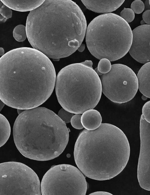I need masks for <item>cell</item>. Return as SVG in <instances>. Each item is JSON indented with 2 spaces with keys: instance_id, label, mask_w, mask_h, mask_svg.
Listing matches in <instances>:
<instances>
[{
  "instance_id": "6da1fadb",
  "label": "cell",
  "mask_w": 150,
  "mask_h": 195,
  "mask_svg": "<svg viewBox=\"0 0 150 195\" xmlns=\"http://www.w3.org/2000/svg\"><path fill=\"white\" fill-rule=\"evenodd\" d=\"M56 77L53 64L41 52L27 47L13 49L0 58V99L17 109L38 107L51 95Z\"/></svg>"
},
{
  "instance_id": "7a4b0ae2",
  "label": "cell",
  "mask_w": 150,
  "mask_h": 195,
  "mask_svg": "<svg viewBox=\"0 0 150 195\" xmlns=\"http://www.w3.org/2000/svg\"><path fill=\"white\" fill-rule=\"evenodd\" d=\"M25 27L33 49L48 58L58 59L77 50L85 36L87 23L82 11L74 1L48 0L30 11Z\"/></svg>"
},
{
  "instance_id": "3957f363",
  "label": "cell",
  "mask_w": 150,
  "mask_h": 195,
  "mask_svg": "<svg viewBox=\"0 0 150 195\" xmlns=\"http://www.w3.org/2000/svg\"><path fill=\"white\" fill-rule=\"evenodd\" d=\"M130 147L124 132L112 124L101 123L93 130L84 129L74 148L76 165L85 176L99 181L110 179L120 174L129 159Z\"/></svg>"
},
{
  "instance_id": "277c9868",
  "label": "cell",
  "mask_w": 150,
  "mask_h": 195,
  "mask_svg": "<svg viewBox=\"0 0 150 195\" xmlns=\"http://www.w3.org/2000/svg\"><path fill=\"white\" fill-rule=\"evenodd\" d=\"M13 136L17 149L24 156L44 161L62 153L68 143L69 131L54 112L37 107L19 114L14 124Z\"/></svg>"
},
{
  "instance_id": "5b68a950",
  "label": "cell",
  "mask_w": 150,
  "mask_h": 195,
  "mask_svg": "<svg viewBox=\"0 0 150 195\" xmlns=\"http://www.w3.org/2000/svg\"><path fill=\"white\" fill-rule=\"evenodd\" d=\"M55 91L60 105L66 110L83 114L97 105L102 94L98 74L84 61L62 69L56 77Z\"/></svg>"
},
{
  "instance_id": "8992f818",
  "label": "cell",
  "mask_w": 150,
  "mask_h": 195,
  "mask_svg": "<svg viewBox=\"0 0 150 195\" xmlns=\"http://www.w3.org/2000/svg\"><path fill=\"white\" fill-rule=\"evenodd\" d=\"M86 45L96 58L110 61L118 60L128 52L132 39L128 23L119 16L108 13L100 15L88 25L86 33Z\"/></svg>"
},
{
  "instance_id": "52a82bcc",
  "label": "cell",
  "mask_w": 150,
  "mask_h": 195,
  "mask_svg": "<svg viewBox=\"0 0 150 195\" xmlns=\"http://www.w3.org/2000/svg\"><path fill=\"white\" fill-rule=\"evenodd\" d=\"M41 194L39 178L30 167L17 162L0 163V195Z\"/></svg>"
},
{
  "instance_id": "ba28073f",
  "label": "cell",
  "mask_w": 150,
  "mask_h": 195,
  "mask_svg": "<svg viewBox=\"0 0 150 195\" xmlns=\"http://www.w3.org/2000/svg\"><path fill=\"white\" fill-rule=\"evenodd\" d=\"M41 194H86L87 184L82 173L70 165L54 166L45 174L40 185Z\"/></svg>"
},
{
  "instance_id": "9c48e42d",
  "label": "cell",
  "mask_w": 150,
  "mask_h": 195,
  "mask_svg": "<svg viewBox=\"0 0 150 195\" xmlns=\"http://www.w3.org/2000/svg\"><path fill=\"white\" fill-rule=\"evenodd\" d=\"M102 91L112 102L123 103L132 100L138 90L137 76L128 66L122 64L112 65L110 71L101 75Z\"/></svg>"
},
{
  "instance_id": "30bf717a",
  "label": "cell",
  "mask_w": 150,
  "mask_h": 195,
  "mask_svg": "<svg viewBox=\"0 0 150 195\" xmlns=\"http://www.w3.org/2000/svg\"><path fill=\"white\" fill-rule=\"evenodd\" d=\"M140 148L137 169L140 187L150 191V123L142 114L140 122Z\"/></svg>"
},
{
  "instance_id": "8fae6325",
  "label": "cell",
  "mask_w": 150,
  "mask_h": 195,
  "mask_svg": "<svg viewBox=\"0 0 150 195\" xmlns=\"http://www.w3.org/2000/svg\"><path fill=\"white\" fill-rule=\"evenodd\" d=\"M132 39L128 52L138 62L145 64L150 61V25L139 26L132 30Z\"/></svg>"
},
{
  "instance_id": "7c38bea8",
  "label": "cell",
  "mask_w": 150,
  "mask_h": 195,
  "mask_svg": "<svg viewBox=\"0 0 150 195\" xmlns=\"http://www.w3.org/2000/svg\"><path fill=\"white\" fill-rule=\"evenodd\" d=\"M88 9L99 13H108L119 8L124 0H81Z\"/></svg>"
},
{
  "instance_id": "4fadbf2b",
  "label": "cell",
  "mask_w": 150,
  "mask_h": 195,
  "mask_svg": "<svg viewBox=\"0 0 150 195\" xmlns=\"http://www.w3.org/2000/svg\"><path fill=\"white\" fill-rule=\"evenodd\" d=\"M10 9L17 11H31L40 6L45 0H1Z\"/></svg>"
},
{
  "instance_id": "5bb4252c",
  "label": "cell",
  "mask_w": 150,
  "mask_h": 195,
  "mask_svg": "<svg viewBox=\"0 0 150 195\" xmlns=\"http://www.w3.org/2000/svg\"><path fill=\"white\" fill-rule=\"evenodd\" d=\"M81 121L83 126L86 129L93 130L100 126L102 117L99 112L92 109L87 110L83 113Z\"/></svg>"
},
{
  "instance_id": "9a60e30c",
  "label": "cell",
  "mask_w": 150,
  "mask_h": 195,
  "mask_svg": "<svg viewBox=\"0 0 150 195\" xmlns=\"http://www.w3.org/2000/svg\"><path fill=\"white\" fill-rule=\"evenodd\" d=\"M150 62L144 65L139 70L137 76L138 89L146 98H150Z\"/></svg>"
},
{
  "instance_id": "2e32d148",
  "label": "cell",
  "mask_w": 150,
  "mask_h": 195,
  "mask_svg": "<svg viewBox=\"0 0 150 195\" xmlns=\"http://www.w3.org/2000/svg\"><path fill=\"white\" fill-rule=\"evenodd\" d=\"M11 131L9 122L4 116L0 113V148L8 140Z\"/></svg>"
},
{
  "instance_id": "e0dca14e",
  "label": "cell",
  "mask_w": 150,
  "mask_h": 195,
  "mask_svg": "<svg viewBox=\"0 0 150 195\" xmlns=\"http://www.w3.org/2000/svg\"><path fill=\"white\" fill-rule=\"evenodd\" d=\"M14 38L19 42L24 41L27 37L26 27L22 25L16 26L13 31Z\"/></svg>"
},
{
  "instance_id": "ac0fdd59",
  "label": "cell",
  "mask_w": 150,
  "mask_h": 195,
  "mask_svg": "<svg viewBox=\"0 0 150 195\" xmlns=\"http://www.w3.org/2000/svg\"><path fill=\"white\" fill-rule=\"evenodd\" d=\"M111 66L110 61L108 59L103 58L100 59L98 67L96 69L102 74L108 72L111 70Z\"/></svg>"
},
{
  "instance_id": "d6986e66",
  "label": "cell",
  "mask_w": 150,
  "mask_h": 195,
  "mask_svg": "<svg viewBox=\"0 0 150 195\" xmlns=\"http://www.w3.org/2000/svg\"><path fill=\"white\" fill-rule=\"evenodd\" d=\"M12 13L11 9L3 4L0 8V23L5 22L11 18Z\"/></svg>"
},
{
  "instance_id": "ffe728a7",
  "label": "cell",
  "mask_w": 150,
  "mask_h": 195,
  "mask_svg": "<svg viewBox=\"0 0 150 195\" xmlns=\"http://www.w3.org/2000/svg\"><path fill=\"white\" fill-rule=\"evenodd\" d=\"M120 16L128 23L134 20L135 14L131 9L125 8L121 12Z\"/></svg>"
},
{
  "instance_id": "44dd1931",
  "label": "cell",
  "mask_w": 150,
  "mask_h": 195,
  "mask_svg": "<svg viewBox=\"0 0 150 195\" xmlns=\"http://www.w3.org/2000/svg\"><path fill=\"white\" fill-rule=\"evenodd\" d=\"M131 8L134 13L136 14L141 13L144 9V4L140 0H136L134 1L131 6Z\"/></svg>"
},
{
  "instance_id": "7402d4cb",
  "label": "cell",
  "mask_w": 150,
  "mask_h": 195,
  "mask_svg": "<svg viewBox=\"0 0 150 195\" xmlns=\"http://www.w3.org/2000/svg\"><path fill=\"white\" fill-rule=\"evenodd\" d=\"M74 115L73 113L62 108L59 111L58 116L65 123H69Z\"/></svg>"
},
{
  "instance_id": "603a6c76",
  "label": "cell",
  "mask_w": 150,
  "mask_h": 195,
  "mask_svg": "<svg viewBox=\"0 0 150 195\" xmlns=\"http://www.w3.org/2000/svg\"><path fill=\"white\" fill-rule=\"evenodd\" d=\"M81 115L80 114H76L72 117L71 122L72 126L74 128L77 129H81L83 128L81 122Z\"/></svg>"
},
{
  "instance_id": "cb8c5ba5",
  "label": "cell",
  "mask_w": 150,
  "mask_h": 195,
  "mask_svg": "<svg viewBox=\"0 0 150 195\" xmlns=\"http://www.w3.org/2000/svg\"><path fill=\"white\" fill-rule=\"evenodd\" d=\"M142 115L145 120L150 123V101L146 102L143 106L142 110Z\"/></svg>"
},
{
  "instance_id": "d4e9b609",
  "label": "cell",
  "mask_w": 150,
  "mask_h": 195,
  "mask_svg": "<svg viewBox=\"0 0 150 195\" xmlns=\"http://www.w3.org/2000/svg\"><path fill=\"white\" fill-rule=\"evenodd\" d=\"M143 20L146 24H150V10L145 11L142 15Z\"/></svg>"
},
{
  "instance_id": "484cf974",
  "label": "cell",
  "mask_w": 150,
  "mask_h": 195,
  "mask_svg": "<svg viewBox=\"0 0 150 195\" xmlns=\"http://www.w3.org/2000/svg\"><path fill=\"white\" fill-rule=\"evenodd\" d=\"M90 195H112L111 193L104 191H97L90 194Z\"/></svg>"
},
{
  "instance_id": "4316f807",
  "label": "cell",
  "mask_w": 150,
  "mask_h": 195,
  "mask_svg": "<svg viewBox=\"0 0 150 195\" xmlns=\"http://www.w3.org/2000/svg\"><path fill=\"white\" fill-rule=\"evenodd\" d=\"M144 9L145 11L150 10V0H146L144 4Z\"/></svg>"
},
{
  "instance_id": "83f0119b",
  "label": "cell",
  "mask_w": 150,
  "mask_h": 195,
  "mask_svg": "<svg viewBox=\"0 0 150 195\" xmlns=\"http://www.w3.org/2000/svg\"><path fill=\"white\" fill-rule=\"evenodd\" d=\"M85 44H81L78 48L77 50L80 52H82L85 49Z\"/></svg>"
},
{
  "instance_id": "f1b7e54d",
  "label": "cell",
  "mask_w": 150,
  "mask_h": 195,
  "mask_svg": "<svg viewBox=\"0 0 150 195\" xmlns=\"http://www.w3.org/2000/svg\"><path fill=\"white\" fill-rule=\"evenodd\" d=\"M5 104L0 99V112L4 107Z\"/></svg>"
},
{
  "instance_id": "f546056e",
  "label": "cell",
  "mask_w": 150,
  "mask_h": 195,
  "mask_svg": "<svg viewBox=\"0 0 150 195\" xmlns=\"http://www.w3.org/2000/svg\"><path fill=\"white\" fill-rule=\"evenodd\" d=\"M4 50L2 47H0V56H3L4 54Z\"/></svg>"
},
{
  "instance_id": "4dcf8cb0",
  "label": "cell",
  "mask_w": 150,
  "mask_h": 195,
  "mask_svg": "<svg viewBox=\"0 0 150 195\" xmlns=\"http://www.w3.org/2000/svg\"><path fill=\"white\" fill-rule=\"evenodd\" d=\"M140 23H141V25L146 24L145 23V22H144V21L143 20H142L141 21Z\"/></svg>"
},
{
  "instance_id": "1f68e13d",
  "label": "cell",
  "mask_w": 150,
  "mask_h": 195,
  "mask_svg": "<svg viewBox=\"0 0 150 195\" xmlns=\"http://www.w3.org/2000/svg\"><path fill=\"white\" fill-rule=\"evenodd\" d=\"M3 3L2 2L1 0H0V8L1 7V6H2L3 5Z\"/></svg>"
}]
</instances>
